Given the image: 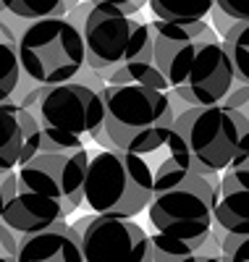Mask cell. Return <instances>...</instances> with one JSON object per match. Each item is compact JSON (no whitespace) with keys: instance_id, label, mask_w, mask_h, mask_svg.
<instances>
[{"instance_id":"1","label":"cell","mask_w":249,"mask_h":262,"mask_svg":"<svg viewBox=\"0 0 249 262\" xmlns=\"http://www.w3.org/2000/svg\"><path fill=\"white\" fill-rule=\"evenodd\" d=\"M87 48V66L95 69L105 84H144L168 92L171 84L155 66L150 24L137 13H123L116 6L87 0L79 24Z\"/></svg>"},{"instance_id":"2","label":"cell","mask_w":249,"mask_h":262,"mask_svg":"<svg viewBox=\"0 0 249 262\" xmlns=\"http://www.w3.org/2000/svg\"><path fill=\"white\" fill-rule=\"evenodd\" d=\"M218 189V173L202 176L192 168L155 186L147 205L150 223L155 228L150 233L155 262H178L210 242Z\"/></svg>"},{"instance_id":"3","label":"cell","mask_w":249,"mask_h":262,"mask_svg":"<svg viewBox=\"0 0 249 262\" xmlns=\"http://www.w3.org/2000/svg\"><path fill=\"white\" fill-rule=\"evenodd\" d=\"M194 173L213 176L249 158V118L229 105H194L173 121Z\"/></svg>"},{"instance_id":"4","label":"cell","mask_w":249,"mask_h":262,"mask_svg":"<svg viewBox=\"0 0 249 262\" xmlns=\"http://www.w3.org/2000/svg\"><path fill=\"white\" fill-rule=\"evenodd\" d=\"M155 181L147 165L123 149H100L84 176V202L95 215L137 217L147 210Z\"/></svg>"},{"instance_id":"5","label":"cell","mask_w":249,"mask_h":262,"mask_svg":"<svg viewBox=\"0 0 249 262\" xmlns=\"http://www.w3.org/2000/svg\"><path fill=\"white\" fill-rule=\"evenodd\" d=\"M16 53L21 71L42 86L71 81L87 66L84 34L66 16L29 21Z\"/></svg>"},{"instance_id":"6","label":"cell","mask_w":249,"mask_h":262,"mask_svg":"<svg viewBox=\"0 0 249 262\" xmlns=\"http://www.w3.org/2000/svg\"><path fill=\"white\" fill-rule=\"evenodd\" d=\"M171 90L186 105H220L236 84L234 66L215 29L181 50L165 74Z\"/></svg>"},{"instance_id":"7","label":"cell","mask_w":249,"mask_h":262,"mask_svg":"<svg viewBox=\"0 0 249 262\" xmlns=\"http://www.w3.org/2000/svg\"><path fill=\"white\" fill-rule=\"evenodd\" d=\"M105 131L116 149L129 152L144 134L173 126L176 113L171 107L168 92L152 90L144 84H105Z\"/></svg>"},{"instance_id":"8","label":"cell","mask_w":249,"mask_h":262,"mask_svg":"<svg viewBox=\"0 0 249 262\" xmlns=\"http://www.w3.org/2000/svg\"><path fill=\"white\" fill-rule=\"evenodd\" d=\"M39 121V128H50L58 134L81 139L84 144L95 139V134L105 123L102 95L76 79L42 86L39 100L29 107Z\"/></svg>"},{"instance_id":"9","label":"cell","mask_w":249,"mask_h":262,"mask_svg":"<svg viewBox=\"0 0 249 262\" xmlns=\"http://www.w3.org/2000/svg\"><path fill=\"white\" fill-rule=\"evenodd\" d=\"M84 262H155L150 233L134 217L87 215L74 223Z\"/></svg>"},{"instance_id":"10","label":"cell","mask_w":249,"mask_h":262,"mask_svg":"<svg viewBox=\"0 0 249 262\" xmlns=\"http://www.w3.org/2000/svg\"><path fill=\"white\" fill-rule=\"evenodd\" d=\"M87 147L76 152H37V155L18 168V181L42 194L53 196L66 215L81 207L84 202V176L89 168Z\"/></svg>"},{"instance_id":"11","label":"cell","mask_w":249,"mask_h":262,"mask_svg":"<svg viewBox=\"0 0 249 262\" xmlns=\"http://www.w3.org/2000/svg\"><path fill=\"white\" fill-rule=\"evenodd\" d=\"M39 121L16 102H0V176L18 170L39 152Z\"/></svg>"},{"instance_id":"12","label":"cell","mask_w":249,"mask_h":262,"mask_svg":"<svg viewBox=\"0 0 249 262\" xmlns=\"http://www.w3.org/2000/svg\"><path fill=\"white\" fill-rule=\"evenodd\" d=\"M0 217H3V223L8 228L27 236V233H37V231H45V228L66 221L69 215L63 212V207L53 196L18 181L16 191L8 200L0 202Z\"/></svg>"},{"instance_id":"13","label":"cell","mask_w":249,"mask_h":262,"mask_svg":"<svg viewBox=\"0 0 249 262\" xmlns=\"http://www.w3.org/2000/svg\"><path fill=\"white\" fill-rule=\"evenodd\" d=\"M129 152H134L147 165L155 186L192 168L189 165V149L173 126H160V128L150 131Z\"/></svg>"},{"instance_id":"14","label":"cell","mask_w":249,"mask_h":262,"mask_svg":"<svg viewBox=\"0 0 249 262\" xmlns=\"http://www.w3.org/2000/svg\"><path fill=\"white\" fill-rule=\"evenodd\" d=\"M16 262H84L79 231L60 221L45 231L21 236Z\"/></svg>"},{"instance_id":"15","label":"cell","mask_w":249,"mask_h":262,"mask_svg":"<svg viewBox=\"0 0 249 262\" xmlns=\"http://www.w3.org/2000/svg\"><path fill=\"white\" fill-rule=\"evenodd\" d=\"M215 226L223 233H249V158L220 176Z\"/></svg>"},{"instance_id":"16","label":"cell","mask_w":249,"mask_h":262,"mask_svg":"<svg viewBox=\"0 0 249 262\" xmlns=\"http://www.w3.org/2000/svg\"><path fill=\"white\" fill-rule=\"evenodd\" d=\"M210 29L213 27L208 24V21H163V18L150 21V34H152V50H155L157 71L165 76L173 58L186 45H192L194 39H199L202 34H208Z\"/></svg>"},{"instance_id":"17","label":"cell","mask_w":249,"mask_h":262,"mask_svg":"<svg viewBox=\"0 0 249 262\" xmlns=\"http://www.w3.org/2000/svg\"><path fill=\"white\" fill-rule=\"evenodd\" d=\"M147 6L163 21H205L218 0H147Z\"/></svg>"},{"instance_id":"18","label":"cell","mask_w":249,"mask_h":262,"mask_svg":"<svg viewBox=\"0 0 249 262\" xmlns=\"http://www.w3.org/2000/svg\"><path fill=\"white\" fill-rule=\"evenodd\" d=\"M79 3L81 0H3V8L24 21H42L69 16V11H74Z\"/></svg>"},{"instance_id":"19","label":"cell","mask_w":249,"mask_h":262,"mask_svg":"<svg viewBox=\"0 0 249 262\" xmlns=\"http://www.w3.org/2000/svg\"><path fill=\"white\" fill-rule=\"evenodd\" d=\"M223 48L234 66L236 81L249 84V21H234L229 34L223 37Z\"/></svg>"},{"instance_id":"20","label":"cell","mask_w":249,"mask_h":262,"mask_svg":"<svg viewBox=\"0 0 249 262\" xmlns=\"http://www.w3.org/2000/svg\"><path fill=\"white\" fill-rule=\"evenodd\" d=\"M21 63L18 53L8 42H0V102H11L16 86L21 81Z\"/></svg>"},{"instance_id":"21","label":"cell","mask_w":249,"mask_h":262,"mask_svg":"<svg viewBox=\"0 0 249 262\" xmlns=\"http://www.w3.org/2000/svg\"><path fill=\"white\" fill-rule=\"evenodd\" d=\"M220 254L225 262H249V233H223Z\"/></svg>"},{"instance_id":"22","label":"cell","mask_w":249,"mask_h":262,"mask_svg":"<svg viewBox=\"0 0 249 262\" xmlns=\"http://www.w3.org/2000/svg\"><path fill=\"white\" fill-rule=\"evenodd\" d=\"M39 131H42V137H39V152H76V149L87 147L81 139L58 134V131H50V128H39Z\"/></svg>"},{"instance_id":"23","label":"cell","mask_w":249,"mask_h":262,"mask_svg":"<svg viewBox=\"0 0 249 262\" xmlns=\"http://www.w3.org/2000/svg\"><path fill=\"white\" fill-rule=\"evenodd\" d=\"M27 24H29V21L18 18L16 13L3 8V11H0V42H8V45L16 48L21 34H24V29H27Z\"/></svg>"},{"instance_id":"24","label":"cell","mask_w":249,"mask_h":262,"mask_svg":"<svg viewBox=\"0 0 249 262\" xmlns=\"http://www.w3.org/2000/svg\"><path fill=\"white\" fill-rule=\"evenodd\" d=\"M18 244H21V233L8 228L6 223H0V254H8V257L16 259Z\"/></svg>"},{"instance_id":"25","label":"cell","mask_w":249,"mask_h":262,"mask_svg":"<svg viewBox=\"0 0 249 262\" xmlns=\"http://www.w3.org/2000/svg\"><path fill=\"white\" fill-rule=\"evenodd\" d=\"M223 105L234 107V111H244V107H249V84H241V81H236V84L231 86V92L225 95Z\"/></svg>"},{"instance_id":"26","label":"cell","mask_w":249,"mask_h":262,"mask_svg":"<svg viewBox=\"0 0 249 262\" xmlns=\"http://www.w3.org/2000/svg\"><path fill=\"white\" fill-rule=\"evenodd\" d=\"M218 8L234 21H249V0H218Z\"/></svg>"},{"instance_id":"27","label":"cell","mask_w":249,"mask_h":262,"mask_svg":"<svg viewBox=\"0 0 249 262\" xmlns=\"http://www.w3.org/2000/svg\"><path fill=\"white\" fill-rule=\"evenodd\" d=\"M95 3H108V6H116V8H121L123 13H139V11L147 6V0H95Z\"/></svg>"},{"instance_id":"28","label":"cell","mask_w":249,"mask_h":262,"mask_svg":"<svg viewBox=\"0 0 249 262\" xmlns=\"http://www.w3.org/2000/svg\"><path fill=\"white\" fill-rule=\"evenodd\" d=\"M210 16H213V21H215V27H213V29H215V32H220L223 37L229 34V29L234 27V18H231L229 13H223V11H220L218 6L213 8V13H210Z\"/></svg>"},{"instance_id":"29","label":"cell","mask_w":249,"mask_h":262,"mask_svg":"<svg viewBox=\"0 0 249 262\" xmlns=\"http://www.w3.org/2000/svg\"><path fill=\"white\" fill-rule=\"evenodd\" d=\"M178 262H225L223 259V254L220 252H194V254H189V257H184V259H178Z\"/></svg>"},{"instance_id":"30","label":"cell","mask_w":249,"mask_h":262,"mask_svg":"<svg viewBox=\"0 0 249 262\" xmlns=\"http://www.w3.org/2000/svg\"><path fill=\"white\" fill-rule=\"evenodd\" d=\"M0 262H16L13 257H8V254H0Z\"/></svg>"},{"instance_id":"31","label":"cell","mask_w":249,"mask_h":262,"mask_svg":"<svg viewBox=\"0 0 249 262\" xmlns=\"http://www.w3.org/2000/svg\"><path fill=\"white\" fill-rule=\"evenodd\" d=\"M241 113H244V116H246V118H249V107H244V111H241Z\"/></svg>"},{"instance_id":"32","label":"cell","mask_w":249,"mask_h":262,"mask_svg":"<svg viewBox=\"0 0 249 262\" xmlns=\"http://www.w3.org/2000/svg\"><path fill=\"white\" fill-rule=\"evenodd\" d=\"M0 11H3V0H0Z\"/></svg>"},{"instance_id":"33","label":"cell","mask_w":249,"mask_h":262,"mask_svg":"<svg viewBox=\"0 0 249 262\" xmlns=\"http://www.w3.org/2000/svg\"><path fill=\"white\" fill-rule=\"evenodd\" d=\"M0 223H3V217H0Z\"/></svg>"}]
</instances>
